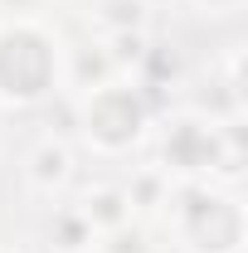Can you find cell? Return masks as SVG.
I'll return each mask as SVG.
<instances>
[{
  "label": "cell",
  "instance_id": "6da1fadb",
  "mask_svg": "<svg viewBox=\"0 0 248 253\" xmlns=\"http://www.w3.org/2000/svg\"><path fill=\"white\" fill-rule=\"evenodd\" d=\"M63 49L54 30H44L30 15H10L0 25V102L5 107H34L59 88Z\"/></svg>",
  "mask_w": 248,
  "mask_h": 253
},
{
  "label": "cell",
  "instance_id": "7a4b0ae2",
  "mask_svg": "<svg viewBox=\"0 0 248 253\" xmlns=\"http://www.w3.org/2000/svg\"><path fill=\"white\" fill-rule=\"evenodd\" d=\"M165 205L185 253H244L248 224L234 190H219L214 180H175Z\"/></svg>",
  "mask_w": 248,
  "mask_h": 253
},
{
  "label": "cell",
  "instance_id": "3957f363",
  "mask_svg": "<svg viewBox=\"0 0 248 253\" xmlns=\"http://www.w3.org/2000/svg\"><path fill=\"white\" fill-rule=\"evenodd\" d=\"M239 161H244V151L229 146V136L214 117L180 112L161 131V170L170 180H214V175L229 180V175H239Z\"/></svg>",
  "mask_w": 248,
  "mask_h": 253
},
{
  "label": "cell",
  "instance_id": "277c9868",
  "mask_svg": "<svg viewBox=\"0 0 248 253\" xmlns=\"http://www.w3.org/2000/svg\"><path fill=\"white\" fill-rule=\"evenodd\" d=\"M83 141L102 156H122L131 146H141L146 126H151V97L136 83H102L93 93H83L78 107Z\"/></svg>",
  "mask_w": 248,
  "mask_h": 253
},
{
  "label": "cell",
  "instance_id": "5b68a950",
  "mask_svg": "<svg viewBox=\"0 0 248 253\" xmlns=\"http://www.w3.org/2000/svg\"><path fill=\"white\" fill-rule=\"evenodd\" d=\"M68 175H73V151H68V141H63V136H39L34 151L25 156V180H30L34 190H44V195H54V190L68 185Z\"/></svg>",
  "mask_w": 248,
  "mask_h": 253
},
{
  "label": "cell",
  "instance_id": "8992f818",
  "mask_svg": "<svg viewBox=\"0 0 248 253\" xmlns=\"http://www.w3.org/2000/svg\"><path fill=\"white\" fill-rule=\"evenodd\" d=\"M78 214L93 224L97 239H102V234H117V229H126V224L136 219V210H131V200H126L122 185H93L78 200Z\"/></svg>",
  "mask_w": 248,
  "mask_h": 253
},
{
  "label": "cell",
  "instance_id": "52a82bcc",
  "mask_svg": "<svg viewBox=\"0 0 248 253\" xmlns=\"http://www.w3.org/2000/svg\"><path fill=\"white\" fill-rule=\"evenodd\" d=\"M63 73H68V83H73L78 93H93V88H102V83H112L117 63L107 59V49H102V44H78V49H68Z\"/></svg>",
  "mask_w": 248,
  "mask_h": 253
},
{
  "label": "cell",
  "instance_id": "ba28073f",
  "mask_svg": "<svg viewBox=\"0 0 248 253\" xmlns=\"http://www.w3.org/2000/svg\"><path fill=\"white\" fill-rule=\"evenodd\" d=\"M49 244H54V253H93L97 234H93V224L78 214V205H63L49 219Z\"/></svg>",
  "mask_w": 248,
  "mask_h": 253
},
{
  "label": "cell",
  "instance_id": "9c48e42d",
  "mask_svg": "<svg viewBox=\"0 0 248 253\" xmlns=\"http://www.w3.org/2000/svg\"><path fill=\"white\" fill-rule=\"evenodd\" d=\"M93 20L102 34H131L146 30L151 20V0H93Z\"/></svg>",
  "mask_w": 248,
  "mask_h": 253
},
{
  "label": "cell",
  "instance_id": "30bf717a",
  "mask_svg": "<svg viewBox=\"0 0 248 253\" xmlns=\"http://www.w3.org/2000/svg\"><path fill=\"white\" fill-rule=\"evenodd\" d=\"M122 190H126V200H131V210H156V205L170 200V175L161 166H141L131 175V185H122Z\"/></svg>",
  "mask_w": 248,
  "mask_h": 253
},
{
  "label": "cell",
  "instance_id": "8fae6325",
  "mask_svg": "<svg viewBox=\"0 0 248 253\" xmlns=\"http://www.w3.org/2000/svg\"><path fill=\"white\" fill-rule=\"evenodd\" d=\"M107 239V253H146V234L141 229H117V234H102Z\"/></svg>",
  "mask_w": 248,
  "mask_h": 253
},
{
  "label": "cell",
  "instance_id": "7c38bea8",
  "mask_svg": "<svg viewBox=\"0 0 248 253\" xmlns=\"http://www.w3.org/2000/svg\"><path fill=\"white\" fill-rule=\"evenodd\" d=\"M195 5H200L205 15H234V10H239L244 0H195Z\"/></svg>",
  "mask_w": 248,
  "mask_h": 253
},
{
  "label": "cell",
  "instance_id": "4fadbf2b",
  "mask_svg": "<svg viewBox=\"0 0 248 253\" xmlns=\"http://www.w3.org/2000/svg\"><path fill=\"white\" fill-rule=\"evenodd\" d=\"M0 5H5V10H15V15H30L39 0H0Z\"/></svg>",
  "mask_w": 248,
  "mask_h": 253
},
{
  "label": "cell",
  "instance_id": "5bb4252c",
  "mask_svg": "<svg viewBox=\"0 0 248 253\" xmlns=\"http://www.w3.org/2000/svg\"><path fill=\"white\" fill-rule=\"evenodd\" d=\"M0 253H20V249H15V244H0Z\"/></svg>",
  "mask_w": 248,
  "mask_h": 253
}]
</instances>
